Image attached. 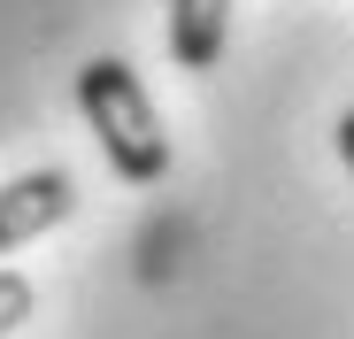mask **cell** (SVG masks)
Segmentation results:
<instances>
[{
  "label": "cell",
  "mask_w": 354,
  "mask_h": 339,
  "mask_svg": "<svg viewBox=\"0 0 354 339\" xmlns=\"http://www.w3.org/2000/svg\"><path fill=\"white\" fill-rule=\"evenodd\" d=\"M77 108H85V124H93L108 170L124 185H154L169 170V131H162L154 100H147V85H139V70L124 54H93L77 70Z\"/></svg>",
  "instance_id": "obj_1"
},
{
  "label": "cell",
  "mask_w": 354,
  "mask_h": 339,
  "mask_svg": "<svg viewBox=\"0 0 354 339\" xmlns=\"http://www.w3.org/2000/svg\"><path fill=\"white\" fill-rule=\"evenodd\" d=\"M70 208H77L70 170H31V178L0 185V255H8V247H24V239H39V232H54Z\"/></svg>",
  "instance_id": "obj_2"
},
{
  "label": "cell",
  "mask_w": 354,
  "mask_h": 339,
  "mask_svg": "<svg viewBox=\"0 0 354 339\" xmlns=\"http://www.w3.org/2000/svg\"><path fill=\"white\" fill-rule=\"evenodd\" d=\"M231 31V0H169V62L177 70H216Z\"/></svg>",
  "instance_id": "obj_3"
},
{
  "label": "cell",
  "mask_w": 354,
  "mask_h": 339,
  "mask_svg": "<svg viewBox=\"0 0 354 339\" xmlns=\"http://www.w3.org/2000/svg\"><path fill=\"white\" fill-rule=\"evenodd\" d=\"M31 301H39V293H31V277L0 270V339H8V331H16L24 316H31Z\"/></svg>",
  "instance_id": "obj_4"
},
{
  "label": "cell",
  "mask_w": 354,
  "mask_h": 339,
  "mask_svg": "<svg viewBox=\"0 0 354 339\" xmlns=\"http://www.w3.org/2000/svg\"><path fill=\"white\" fill-rule=\"evenodd\" d=\"M339 162L354 170V108H346V116H339Z\"/></svg>",
  "instance_id": "obj_5"
}]
</instances>
